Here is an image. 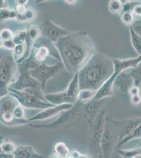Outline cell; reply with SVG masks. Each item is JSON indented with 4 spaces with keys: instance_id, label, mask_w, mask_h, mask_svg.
I'll list each match as a JSON object with an SVG mask.
<instances>
[{
    "instance_id": "obj_20",
    "label": "cell",
    "mask_w": 141,
    "mask_h": 158,
    "mask_svg": "<svg viewBox=\"0 0 141 158\" xmlns=\"http://www.w3.org/2000/svg\"><path fill=\"white\" fill-rule=\"evenodd\" d=\"M117 152L122 158H135L138 155L141 154V147L134 149H118L117 150Z\"/></svg>"
},
{
    "instance_id": "obj_35",
    "label": "cell",
    "mask_w": 141,
    "mask_h": 158,
    "mask_svg": "<svg viewBox=\"0 0 141 158\" xmlns=\"http://www.w3.org/2000/svg\"><path fill=\"white\" fill-rule=\"evenodd\" d=\"M1 158H14L13 154L7 155L4 153L1 152Z\"/></svg>"
},
{
    "instance_id": "obj_10",
    "label": "cell",
    "mask_w": 141,
    "mask_h": 158,
    "mask_svg": "<svg viewBox=\"0 0 141 158\" xmlns=\"http://www.w3.org/2000/svg\"><path fill=\"white\" fill-rule=\"evenodd\" d=\"M19 77L16 81L10 86L9 88L13 89L19 91L27 90H35L42 91L43 89L41 83L31 76L29 70L18 64Z\"/></svg>"
},
{
    "instance_id": "obj_9",
    "label": "cell",
    "mask_w": 141,
    "mask_h": 158,
    "mask_svg": "<svg viewBox=\"0 0 141 158\" xmlns=\"http://www.w3.org/2000/svg\"><path fill=\"white\" fill-rule=\"evenodd\" d=\"M86 119L91 132V139L89 143L91 151H94L98 149L101 151V141L106 123L104 112L102 110L92 118H87Z\"/></svg>"
},
{
    "instance_id": "obj_1",
    "label": "cell",
    "mask_w": 141,
    "mask_h": 158,
    "mask_svg": "<svg viewBox=\"0 0 141 158\" xmlns=\"http://www.w3.org/2000/svg\"><path fill=\"white\" fill-rule=\"evenodd\" d=\"M68 72L77 74L94 55V43L86 31L71 33L53 43Z\"/></svg>"
},
{
    "instance_id": "obj_21",
    "label": "cell",
    "mask_w": 141,
    "mask_h": 158,
    "mask_svg": "<svg viewBox=\"0 0 141 158\" xmlns=\"http://www.w3.org/2000/svg\"><path fill=\"white\" fill-rule=\"evenodd\" d=\"M129 28L132 45L139 56H141V37L136 34L131 26L129 27Z\"/></svg>"
},
{
    "instance_id": "obj_19",
    "label": "cell",
    "mask_w": 141,
    "mask_h": 158,
    "mask_svg": "<svg viewBox=\"0 0 141 158\" xmlns=\"http://www.w3.org/2000/svg\"><path fill=\"white\" fill-rule=\"evenodd\" d=\"M1 152L7 155L13 154L18 147L15 142L11 141L1 140Z\"/></svg>"
},
{
    "instance_id": "obj_22",
    "label": "cell",
    "mask_w": 141,
    "mask_h": 158,
    "mask_svg": "<svg viewBox=\"0 0 141 158\" xmlns=\"http://www.w3.org/2000/svg\"><path fill=\"white\" fill-rule=\"evenodd\" d=\"M54 150L56 155L62 158H67L70 156V151L66 144L63 142H57L56 144Z\"/></svg>"
},
{
    "instance_id": "obj_31",
    "label": "cell",
    "mask_w": 141,
    "mask_h": 158,
    "mask_svg": "<svg viewBox=\"0 0 141 158\" xmlns=\"http://www.w3.org/2000/svg\"><path fill=\"white\" fill-rule=\"evenodd\" d=\"M136 34L141 37V19L135 20L131 25Z\"/></svg>"
},
{
    "instance_id": "obj_28",
    "label": "cell",
    "mask_w": 141,
    "mask_h": 158,
    "mask_svg": "<svg viewBox=\"0 0 141 158\" xmlns=\"http://www.w3.org/2000/svg\"><path fill=\"white\" fill-rule=\"evenodd\" d=\"M15 11L2 9H1V20H6L9 19L15 18L18 16Z\"/></svg>"
},
{
    "instance_id": "obj_33",
    "label": "cell",
    "mask_w": 141,
    "mask_h": 158,
    "mask_svg": "<svg viewBox=\"0 0 141 158\" xmlns=\"http://www.w3.org/2000/svg\"><path fill=\"white\" fill-rule=\"evenodd\" d=\"M131 102L133 104H139L141 102V97L140 94L131 96Z\"/></svg>"
},
{
    "instance_id": "obj_23",
    "label": "cell",
    "mask_w": 141,
    "mask_h": 158,
    "mask_svg": "<svg viewBox=\"0 0 141 158\" xmlns=\"http://www.w3.org/2000/svg\"><path fill=\"white\" fill-rule=\"evenodd\" d=\"M130 73L132 77L134 86L141 89V65L132 68Z\"/></svg>"
},
{
    "instance_id": "obj_7",
    "label": "cell",
    "mask_w": 141,
    "mask_h": 158,
    "mask_svg": "<svg viewBox=\"0 0 141 158\" xmlns=\"http://www.w3.org/2000/svg\"><path fill=\"white\" fill-rule=\"evenodd\" d=\"M84 103L80 101H78L73 108L71 109L65 111L56 120L45 124H31L32 127L36 129H54L61 127H64L65 126L72 124L77 120H78L81 115H82L84 110Z\"/></svg>"
},
{
    "instance_id": "obj_16",
    "label": "cell",
    "mask_w": 141,
    "mask_h": 158,
    "mask_svg": "<svg viewBox=\"0 0 141 158\" xmlns=\"http://www.w3.org/2000/svg\"><path fill=\"white\" fill-rule=\"evenodd\" d=\"M13 155L14 158H43L33 148L25 145L18 146Z\"/></svg>"
},
{
    "instance_id": "obj_17",
    "label": "cell",
    "mask_w": 141,
    "mask_h": 158,
    "mask_svg": "<svg viewBox=\"0 0 141 158\" xmlns=\"http://www.w3.org/2000/svg\"><path fill=\"white\" fill-rule=\"evenodd\" d=\"M42 40V41H39V39L38 41L39 43L37 44V46L34 47V49H35L33 58L36 61L39 63H43L50 53V48L47 45V42H43V39Z\"/></svg>"
},
{
    "instance_id": "obj_2",
    "label": "cell",
    "mask_w": 141,
    "mask_h": 158,
    "mask_svg": "<svg viewBox=\"0 0 141 158\" xmlns=\"http://www.w3.org/2000/svg\"><path fill=\"white\" fill-rule=\"evenodd\" d=\"M114 72L113 59L105 54L95 53L77 73L80 90L98 91Z\"/></svg>"
},
{
    "instance_id": "obj_39",
    "label": "cell",
    "mask_w": 141,
    "mask_h": 158,
    "mask_svg": "<svg viewBox=\"0 0 141 158\" xmlns=\"http://www.w3.org/2000/svg\"><path fill=\"white\" fill-rule=\"evenodd\" d=\"M139 65H141V63H140V64H139Z\"/></svg>"
},
{
    "instance_id": "obj_12",
    "label": "cell",
    "mask_w": 141,
    "mask_h": 158,
    "mask_svg": "<svg viewBox=\"0 0 141 158\" xmlns=\"http://www.w3.org/2000/svg\"><path fill=\"white\" fill-rule=\"evenodd\" d=\"M112 123L120 130L118 141L132 134L136 128L141 124V117H133L123 118L121 120L112 119Z\"/></svg>"
},
{
    "instance_id": "obj_3",
    "label": "cell",
    "mask_w": 141,
    "mask_h": 158,
    "mask_svg": "<svg viewBox=\"0 0 141 158\" xmlns=\"http://www.w3.org/2000/svg\"><path fill=\"white\" fill-rule=\"evenodd\" d=\"M113 60L114 63V72L102 86V88L97 92L96 95L93 98L95 100L98 101L106 98L112 96L114 94L113 88L114 86L115 80L116 77L124 71L139 66L141 62V56H139L137 58L127 59H113Z\"/></svg>"
},
{
    "instance_id": "obj_30",
    "label": "cell",
    "mask_w": 141,
    "mask_h": 158,
    "mask_svg": "<svg viewBox=\"0 0 141 158\" xmlns=\"http://www.w3.org/2000/svg\"><path fill=\"white\" fill-rule=\"evenodd\" d=\"M13 37V35L11 31L7 29L4 30L3 31H2V32L1 33V39L2 40V42L13 40L12 39Z\"/></svg>"
},
{
    "instance_id": "obj_25",
    "label": "cell",
    "mask_w": 141,
    "mask_h": 158,
    "mask_svg": "<svg viewBox=\"0 0 141 158\" xmlns=\"http://www.w3.org/2000/svg\"><path fill=\"white\" fill-rule=\"evenodd\" d=\"M97 92L89 90H81L79 96V101L86 103L94 98Z\"/></svg>"
},
{
    "instance_id": "obj_36",
    "label": "cell",
    "mask_w": 141,
    "mask_h": 158,
    "mask_svg": "<svg viewBox=\"0 0 141 158\" xmlns=\"http://www.w3.org/2000/svg\"><path fill=\"white\" fill-rule=\"evenodd\" d=\"M50 158H73L71 156H68L67 158H62V157H60L59 156H57V155H56V153L53 154L50 156Z\"/></svg>"
},
{
    "instance_id": "obj_37",
    "label": "cell",
    "mask_w": 141,
    "mask_h": 158,
    "mask_svg": "<svg viewBox=\"0 0 141 158\" xmlns=\"http://www.w3.org/2000/svg\"><path fill=\"white\" fill-rule=\"evenodd\" d=\"M98 158H103V156H102V153H100Z\"/></svg>"
},
{
    "instance_id": "obj_34",
    "label": "cell",
    "mask_w": 141,
    "mask_h": 158,
    "mask_svg": "<svg viewBox=\"0 0 141 158\" xmlns=\"http://www.w3.org/2000/svg\"><path fill=\"white\" fill-rule=\"evenodd\" d=\"M133 13L138 16H141V3L138 4L134 7Z\"/></svg>"
},
{
    "instance_id": "obj_14",
    "label": "cell",
    "mask_w": 141,
    "mask_h": 158,
    "mask_svg": "<svg viewBox=\"0 0 141 158\" xmlns=\"http://www.w3.org/2000/svg\"><path fill=\"white\" fill-rule=\"evenodd\" d=\"M73 104H64L59 105V106H56L51 108H48L46 109L43 110V111H42L39 113L36 114L35 115H34V116L28 119V120L30 122V121H43L48 120L56 117L63 111H65L71 109L73 108Z\"/></svg>"
},
{
    "instance_id": "obj_38",
    "label": "cell",
    "mask_w": 141,
    "mask_h": 158,
    "mask_svg": "<svg viewBox=\"0 0 141 158\" xmlns=\"http://www.w3.org/2000/svg\"><path fill=\"white\" fill-rule=\"evenodd\" d=\"M141 147V142L139 144V145L137 146V147Z\"/></svg>"
},
{
    "instance_id": "obj_8",
    "label": "cell",
    "mask_w": 141,
    "mask_h": 158,
    "mask_svg": "<svg viewBox=\"0 0 141 158\" xmlns=\"http://www.w3.org/2000/svg\"><path fill=\"white\" fill-rule=\"evenodd\" d=\"M8 91L9 94L14 97L23 108L44 110L56 106L36 95L24 91H19L11 88L8 89Z\"/></svg>"
},
{
    "instance_id": "obj_11",
    "label": "cell",
    "mask_w": 141,
    "mask_h": 158,
    "mask_svg": "<svg viewBox=\"0 0 141 158\" xmlns=\"http://www.w3.org/2000/svg\"><path fill=\"white\" fill-rule=\"evenodd\" d=\"M41 36L50 40L53 43L57 42L60 38L70 34L71 32L59 27L47 19L38 27Z\"/></svg>"
},
{
    "instance_id": "obj_32",
    "label": "cell",
    "mask_w": 141,
    "mask_h": 158,
    "mask_svg": "<svg viewBox=\"0 0 141 158\" xmlns=\"http://www.w3.org/2000/svg\"><path fill=\"white\" fill-rule=\"evenodd\" d=\"M2 44L4 48L9 50H13L15 49L16 47V45L15 42L13 40H9V41H6L2 42Z\"/></svg>"
},
{
    "instance_id": "obj_18",
    "label": "cell",
    "mask_w": 141,
    "mask_h": 158,
    "mask_svg": "<svg viewBox=\"0 0 141 158\" xmlns=\"http://www.w3.org/2000/svg\"><path fill=\"white\" fill-rule=\"evenodd\" d=\"M136 139H141V124L139 125L138 128H136L132 134H131L127 137H125L122 140L118 141V144L116 145L117 150L121 149L122 146L130 142L131 140Z\"/></svg>"
},
{
    "instance_id": "obj_6",
    "label": "cell",
    "mask_w": 141,
    "mask_h": 158,
    "mask_svg": "<svg viewBox=\"0 0 141 158\" xmlns=\"http://www.w3.org/2000/svg\"><path fill=\"white\" fill-rule=\"evenodd\" d=\"M79 88L78 74H75L73 79L64 91L45 94V98L48 102L54 106L64 104H75L79 101Z\"/></svg>"
},
{
    "instance_id": "obj_5",
    "label": "cell",
    "mask_w": 141,
    "mask_h": 158,
    "mask_svg": "<svg viewBox=\"0 0 141 158\" xmlns=\"http://www.w3.org/2000/svg\"><path fill=\"white\" fill-rule=\"evenodd\" d=\"M27 60L31 76L41 83L43 90L49 79L56 76L60 70L65 68L62 62L53 65H49L44 63H38L32 53L27 58Z\"/></svg>"
},
{
    "instance_id": "obj_15",
    "label": "cell",
    "mask_w": 141,
    "mask_h": 158,
    "mask_svg": "<svg viewBox=\"0 0 141 158\" xmlns=\"http://www.w3.org/2000/svg\"><path fill=\"white\" fill-rule=\"evenodd\" d=\"M114 85L124 93H129L131 89L134 86L133 81L130 73L126 71L120 73L116 77L114 82Z\"/></svg>"
},
{
    "instance_id": "obj_13",
    "label": "cell",
    "mask_w": 141,
    "mask_h": 158,
    "mask_svg": "<svg viewBox=\"0 0 141 158\" xmlns=\"http://www.w3.org/2000/svg\"><path fill=\"white\" fill-rule=\"evenodd\" d=\"M113 133L112 130L106 121V126L104 130L101 141V153L103 158H111L113 151Z\"/></svg>"
},
{
    "instance_id": "obj_27",
    "label": "cell",
    "mask_w": 141,
    "mask_h": 158,
    "mask_svg": "<svg viewBox=\"0 0 141 158\" xmlns=\"http://www.w3.org/2000/svg\"><path fill=\"white\" fill-rule=\"evenodd\" d=\"M27 34V30H22L19 31L18 33V34L15 35L13 38V41L15 44V45L23 44L24 42L26 41Z\"/></svg>"
},
{
    "instance_id": "obj_26",
    "label": "cell",
    "mask_w": 141,
    "mask_h": 158,
    "mask_svg": "<svg viewBox=\"0 0 141 158\" xmlns=\"http://www.w3.org/2000/svg\"><path fill=\"white\" fill-rule=\"evenodd\" d=\"M133 15L134 14L131 12H122L120 15V20L125 25H129L130 27L134 21Z\"/></svg>"
},
{
    "instance_id": "obj_4",
    "label": "cell",
    "mask_w": 141,
    "mask_h": 158,
    "mask_svg": "<svg viewBox=\"0 0 141 158\" xmlns=\"http://www.w3.org/2000/svg\"><path fill=\"white\" fill-rule=\"evenodd\" d=\"M1 98L9 94L10 86L15 80L17 71H19L18 64L14 55L11 53L1 52Z\"/></svg>"
},
{
    "instance_id": "obj_24",
    "label": "cell",
    "mask_w": 141,
    "mask_h": 158,
    "mask_svg": "<svg viewBox=\"0 0 141 158\" xmlns=\"http://www.w3.org/2000/svg\"><path fill=\"white\" fill-rule=\"evenodd\" d=\"M121 1L112 0L109 4V10L113 14H121L123 6V3Z\"/></svg>"
},
{
    "instance_id": "obj_29",
    "label": "cell",
    "mask_w": 141,
    "mask_h": 158,
    "mask_svg": "<svg viewBox=\"0 0 141 158\" xmlns=\"http://www.w3.org/2000/svg\"><path fill=\"white\" fill-rule=\"evenodd\" d=\"M13 113H14L15 118L17 119L25 118V112L24 110V108L20 104H19L18 106L15 108Z\"/></svg>"
}]
</instances>
